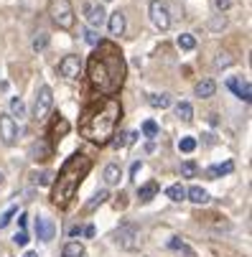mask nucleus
Returning a JSON list of instances; mask_svg holds the SVG:
<instances>
[{
  "label": "nucleus",
  "mask_w": 252,
  "mask_h": 257,
  "mask_svg": "<svg viewBox=\"0 0 252 257\" xmlns=\"http://www.w3.org/2000/svg\"><path fill=\"white\" fill-rule=\"evenodd\" d=\"M87 77H89V84L102 94L120 92L128 77V64H125L122 51L110 41H99L94 46V54L87 61Z\"/></svg>",
  "instance_id": "obj_1"
},
{
  "label": "nucleus",
  "mask_w": 252,
  "mask_h": 257,
  "mask_svg": "<svg viewBox=\"0 0 252 257\" xmlns=\"http://www.w3.org/2000/svg\"><path fill=\"white\" fill-rule=\"evenodd\" d=\"M120 117H122V104L115 97H107V99L92 104L84 112V117L79 122V133L89 143L107 145L110 138L115 135V127H117Z\"/></svg>",
  "instance_id": "obj_2"
},
{
  "label": "nucleus",
  "mask_w": 252,
  "mask_h": 257,
  "mask_svg": "<svg viewBox=\"0 0 252 257\" xmlns=\"http://www.w3.org/2000/svg\"><path fill=\"white\" fill-rule=\"evenodd\" d=\"M92 168V158H87L84 153H74V156H69L66 163L61 166L59 176H54V183H51V201L56 206H69L71 199L77 196L79 186H82V181L87 178Z\"/></svg>",
  "instance_id": "obj_3"
},
{
  "label": "nucleus",
  "mask_w": 252,
  "mask_h": 257,
  "mask_svg": "<svg viewBox=\"0 0 252 257\" xmlns=\"http://www.w3.org/2000/svg\"><path fill=\"white\" fill-rule=\"evenodd\" d=\"M49 16L61 31L74 28V8H71L69 0H51L49 3Z\"/></svg>",
  "instance_id": "obj_4"
},
{
  "label": "nucleus",
  "mask_w": 252,
  "mask_h": 257,
  "mask_svg": "<svg viewBox=\"0 0 252 257\" xmlns=\"http://www.w3.org/2000/svg\"><path fill=\"white\" fill-rule=\"evenodd\" d=\"M115 242H117L122 249L133 252V249L140 247V229H138L135 224H122V227L115 232Z\"/></svg>",
  "instance_id": "obj_5"
},
{
  "label": "nucleus",
  "mask_w": 252,
  "mask_h": 257,
  "mask_svg": "<svg viewBox=\"0 0 252 257\" xmlns=\"http://www.w3.org/2000/svg\"><path fill=\"white\" fill-rule=\"evenodd\" d=\"M51 102H54L51 87H49V84L39 87V92H36V102H33V117H36V120H44V117L51 112Z\"/></svg>",
  "instance_id": "obj_6"
},
{
  "label": "nucleus",
  "mask_w": 252,
  "mask_h": 257,
  "mask_svg": "<svg viewBox=\"0 0 252 257\" xmlns=\"http://www.w3.org/2000/svg\"><path fill=\"white\" fill-rule=\"evenodd\" d=\"M59 74L64 79H79V74H82V59L77 54H66L59 61Z\"/></svg>",
  "instance_id": "obj_7"
},
{
  "label": "nucleus",
  "mask_w": 252,
  "mask_h": 257,
  "mask_svg": "<svg viewBox=\"0 0 252 257\" xmlns=\"http://www.w3.org/2000/svg\"><path fill=\"white\" fill-rule=\"evenodd\" d=\"M151 21L158 31H168L171 28V13L166 8V3H161V0H151Z\"/></svg>",
  "instance_id": "obj_8"
},
{
  "label": "nucleus",
  "mask_w": 252,
  "mask_h": 257,
  "mask_svg": "<svg viewBox=\"0 0 252 257\" xmlns=\"http://www.w3.org/2000/svg\"><path fill=\"white\" fill-rule=\"evenodd\" d=\"M84 21L89 23V28H102L107 23V13L102 8V3H84Z\"/></svg>",
  "instance_id": "obj_9"
},
{
  "label": "nucleus",
  "mask_w": 252,
  "mask_h": 257,
  "mask_svg": "<svg viewBox=\"0 0 252 257\" xmlns=\"http://www.w3.org/2000/svg\"><path fill=\"white\" fill-rule=\"evenodd\" d=\"M16 138H18L16 120H13L8 112H3V115H0V140H3L6 145H13V143H16Z\"/></svg>",
  "instance_id": "obj_10"
},
{
  "label": "nucleus",
  "mask_w": 252,
  "mask_h": 257,
  "mask_svg": "<svg viewBox=\"0 0 252 257\" xmlns=\"http://www.w3.org/2000/svg\"><path fill=\"white\" fill-rule=\"evenodd\" d=\"M54 234H56L54 219H49V216H39V219H36V237H39L41 242H51Z\"/></svg>",
  "instance_id": "obj_11"
},
{
  "label": "nucleus",
  "mask_w": 252,
  "mask_h": 257,
  "mask_svg": "<svg viewBox=\"0 0 252 257\" xmlns=\"http://www.w3.org/2000/svg\"><path fill=\"white\" fill-rule=\"evenodd\" d=\"M227 87L242 99V102H249V97H252V87H249V82L247 79H239V77H232V79H227Z\"/></svg>",
  "instance_id": "obj_12"
},
{
  "label": "nucleus",
  "mask_w": 252,
  "mask_h": 257,
  "mask_svg": "<svg viewBox=\"0 0 252 257\" xmlns=\"http://www.w3.org/2000/svg\"><path fill=\"white\" fill-rule=\"evenodd\" d=\"M31 158H33V161H46V158H51V143L44 140V138L33 140V145H31Z\"/></svg>",
  "instance_id": "obj_13"
},
{
  "label": "nucleus",
  "mask_w": 252,
  "mask_h": 257,
  "mask_svg": "<svg viewBox=\"0 0 252 257\" xmlns=\"http://www.w3.org/2000/svg\"><path fill=\"white\" fill-rule=\"evenodd\" d=\"M102 176H104V183H107V186H117L120 178H122V168H120L117 163H107Z\"/></svg>",
  "instance_id": "obj_14"
},
{
  "label": "nucleus",
  "mask_w": 252,
  "mask_h": 257,
  "mask_svg": "<svg viewBox=\"0 0 252 257\" xmlns=\"http://www.w3.org/2000/svg\"><path fill=\"white\" fill-rule=\"evenodd\" d=\"M69 130H71L69 120H66L64 115H56V120H54V125H51V138H54V140H61Z\"/></svg>",
  "instance_id": "obj_15"
},
{
  "label": "nucleus",
  "mask_w": 252,
  "mask_h": 257,
  "mask_svg": "<svg viewBox=\"0 0 252 257\" xmlns=\"http://www.w3.org/2000/svg\"><path fill=\"white\" fill-rule=\"evenodd\" d=\"M107 23H110V33L112 36H122L125 33V16L120 11H115L110 18H107Z\"/></svg>",
  "instance_id": "obj_16"
},
{
  "label": "nucleus",
  "mask_w": 252,
  "mask_h": 257,
  "mask_svg": "<svg viewBox=\"0 0 252 257\" xmlns=\"http://www.w3.org/2000/svg\"><path fill=\"white\" fill-rule=\"evenodd\" d=\"M214 92H217V84H214V79H204V82H199V84L194 87V94L201 97V99L214 97Z\"/></svg>",
  "instance_id": "obj_17"
},
{
  "label": "nucleus",
  "mask_w": 252,
  "mask_h": 257,
  "mask_svg": "<svg viewBox=\"0 0 252 257\" xmlns=\"http://www.w3.org/2000/svg\"><path fill=\"white\" fill-rule=\"evenodd\" d=\"M156 194H158V183H156V181H151V183H146V186H140L138 199H140V204H148Z\"/></svg>",
  "instance_id": "obj_18"
},
{
  "label": "nucleus",
  "mask_w": 252,
  "mask_h": 257,
  "mask_svg": "<svg viewBox=\"0 0 252 257\" xmlns=\"http://www.w3.org/2000/svg\"><path fill=\"white\" fill-rule=\"evenodd\" d=\"M8 115H11L13 120H16V117H18V120H26V117H28L26 104H23V99H21V97H13V99H11V112H8Z\"/></svg>",
  "instance_id": "obj_19"
},
{
  "label": "nucleus",
  "mask_w": 252,
  "mask_h": 257,
  "mask_svg": "<svg viewBox=\"0 0 252 257\" xmlns=\"http://www.w3.org/2000/svg\"><path fill=\"white\" fill-rule=\"evenodd\" d=\"M176 117L181 120V122H191L194 120V107L189 102H178L176 104Z\"/></svg>",
  "instance_id": "obj_20"
},
{
  "label": "nucleus",
  "mask_w": 252,
  "mask_h": 257,
  "mask_svg": "<svg viewBox=\"0 0 252 257\" xmlns=\"http://www.w3.org/2000/svg\"><path fill=\"white\" fill-rule=\"evenodd\" d=\"M232 171H234V163L232 161H224V163H217V166L209 168V178H219V176H227Z\"/></svg>",
  "instance_id": "obj_21"
},
{
  "label": "nucleus",
  "mask_w": 252,
  "mask_h": 257,
  "mask_svg": "<svg viewBox=\"0 0 252 257\" xmlns=\"http://www.w3.org/2000/svg\"><path fill=\"white\" fill-rule=\"evenodd\" d=\"M186 196H189V201H194V204H206V201H209V191L201 189V186H191V189L186 191Z\"/></svg>",
  "instance_id": "obj_22"
},
{
  "label": "nucleus",
  "mask_w": 252,
  "mask_h": 257,
  "mask_svg": "<svg viewBox=\"0 0 252 257\" xmlns=\"http://www.w3.org/2000/svg\"><path fill=\"white\" fill-rule=\"evenodd\" d=\"M61 254L64 257H84V244L82 242H66Z\"/></svg>",
  "instance_id": "obj_23"
},
{
  "label": "nucleus",
  "mask_w": 252,
  "mask_h": 257,
  "mask_svg": "<svg viewBox=\"0 0 252 257\" xmlns=\"http://www.w3.org/2000/svg\"><path fill=\"white\" fill-rule=\"evenodd\" d=\"M171 94H148V104L151 107H156V109H166V107H171Z\"/></svg>",
  "instance_id": "obj_24"
},
{
  "label": "nucleus",
  "mask_w": 252,
  "mask_h": 257,
  "mask_svg": "<svg viewBox=\"0 0 252 257\" xmlns=\"http://www.w3.org/2000/svg\"><path fill=\"white\" fill-rule=\"evenodd\" d=\"M107 199H110V194H107V191H97V194H94V196H92V199L87 201L84 211H87V214H89V211H94V209H97V206H102V204H104Z\"/></svg>",
  "instance_id": "obj_25"
},
{
  "label": "nucleus",
  "mask_w": 252,
  "mask_h": 257,
  "mask_svg": "<svg viewBox=\"0 0 252 257\" xmlns=\"http://www.w3.org/2000/svg\"><path fill=\"white\" fill-rule=\"evenodd\" d=\"M166 196H168L171 201H184V199H186V189L181 186V183H173V186L166 189Z\"/></svg>",
  "instance_id": "obj_26"
},
{
  "label": "nucleus",
  "mask_w": 252,
  "mask_h": 257,
  "mask_svg": "<svg viewBox=\"0 0 252 257\" xmlns=\"http://www.w3.org/2000/svg\"><path fill=\"white\" fill-rule=\"evenodd\" d=\"M46 46H49V33H46V31L36 33V36H33V41H31V49H33L36 54H39V51H44Z\"/></svg>",
  "instance_id": "obj_27"
},
{
  "label": "nucleus",
  "mask_w": 252,
  "mask_h": 257,
  "mask_svg": "<svg viewBox=\"0 0 252 257\" xmlns=\"http://www.w3.org/2000/svg\"><path fill=\"white\" fill-rule=\"evenodd\" d=\"M176 44H178V49H181V51H191V49H196V39H194L191 33H181Z\"/></svg>",
  "instance_id": "obj_28"
},
{
  "label": "nucleus",
  "mask_w": 252,
  "mask_h": 257,
  "mask_svg": "<svg viewBox=\"0 0 252 257\" xmlns=\"http://www.w3.org/2000/svg\"><path fill=\"white\" fill-rule=\"evenodd\" d=\"M33 183H36V186H51V183H54V173L51 171L33 173Z\"/></svg>",
  "instance_id": "obj_29"
},
{
  "label": "nucleus",
  "mask_w": 252,
  "mask_h": 257,
  "mask_svg": "<svg viewBox=\"0 0 252 257\" xmlns=\"http://www.w3.org/2000/svg\"><path fill=\"white\" fill-rule=\"evenodd\" d=\"M232 64H234V56L229 51H222V54H217V59H214V66H217V69H227Z\"/></svg>",
  "instance_id": "obj_30"
},
{
  "label": "nucleus",
  "mask_w": 252,
  "mask_h": 257,
  "mask_svg": "<svg viewBox=\"0 0 252 257\" xmlns=\"http://www.w3.org/2000/svg\"><path fill=\"white\" fill-rule=\"evenodd\" d=\"M178 151H181V153H194L196 151V138H191V135L181 138V140H178Z\"/></svg>",
  "instance_id": "obj_31"
},
{
  "label": "nucleus",
  "mask_w": 252,
  "mask_h": 257,
  "mask_svg": "<svg viewBox=\"0 0 252 257\" xmlns=\"http://www.w3.org/2000/svg\"><path fill=\"white\" fill-rule=\"evenodd\" d=\"M196 173H199V166H196L194 161H184V163H181V176H184V178H194Z\"/></svg>",
  "instance_id": "obj_32"
},
{
  "label": "nucleus",
  "mask_w": 252,
  "mask_h": 257,
  "mask_svg": "<svg viewBox=\"0 0 252 257\" xmlns=\"http://www.w3.org/2000/svg\"><path fill=\"white\" fill-rule=\"evenodd\" d=\"M115 140H110L112 143V148H125V145H130V133H120V135H112Z\"/></svg>",
  "instance_id": "obj_33"
},
{
  "label": "nucleus",
  "mask_w": 252,
  "mask_h": 257,
  "mask_svg": "<svg viewBox=\"0 0 252 257\" xmlns=\"http://www.w3.org/2000/svg\"><path fill=\"white\" fill-rule=\"evenodd\" d=\"M143 135H146V138H156V135H158L156 120H146V122H143Z\"/></svg>",
  "instance_id": "obj_34"
},
{
  "label": "nucleus",
  "mask_w": 252,
  "mask_h": 257,
  "mask_svg": "<svg viewBox=\"0 0 252 257\" xmlns=\"http://www.w3.org/2000/svg\"><path fill=\"white\" fill-rule=\"evenodd\" d=\"M16 214H18V209H16V206H11V209L3 214V216H0V229H6V227L11 224V219H13Z\"/></svg>",
  "instance_id": "obj_35"
},
{
  "label": "nucleus",
  "mask_w": 252,
  "mask_h": 257,
  "mask_svg": "<svg viewBox=\"0 0 252 257\" xmlns=\"http://www.w3.org/2000/svg\"><path fill=\"white\" fill-rule=\"evenodd\" d=\"M84 41H87L89 46H97V44H99V36H97V31L87 28V31H84Z\"/></svg>",
  "instance_id": "obj_36"
},
{
  "label": "nucleus",
  "mask_w": 252,
  "mask_h": 257,
  "mask_svg": "<svg viewBox=\"0 0 252 257\" xmlns=\"http://www.w3.org/2000/svg\"><path fill=\"white\" fill-rule=\"evenodd\" d=\"M13 242H16L18 247H26V244H28V234H26V229H23V232H16Z\"/></svg>",
  "instance_id": "obj_37"
},
{
  "label": "nucleus",
  "mask_w": 252,
  "mask_h": 257,
  "mask_svg": "<svg viewBox=\"0 0 252 257\" xmlns=\"http://www.w3.org/2000/svg\"><path fill=\"white\" fill-rule=\"evenodd\" d=\"M214 8H217V11H227V8H232V0H214Z\"/></svg>",
  "instance_id": "obj_38"
},
{
  "label": "nucleus",
  "mask_w": 252,
  "mask_h": 257,
  "mask_svg": "<svg viewBox=\"0 0 252 257\" xmlns=\"http://www.w3.org/2000/svg\"><path fill=\"white\" fill-rule=\"evenodd\" d=\"M181 244H184L181 237H171V239H168V247H171V249H181Z\"/></svg>",
  "instance_id": "obj_39"
},
{
  "label": "nucleus",
  "mask_w": 252,
  "mask_h": 257,
  "mask_svg": "<svg viewBox=\"0 0 252 257\" xmlns=\"http://www.w3.org/2000/svg\"><path fill=\"white\" fill-rule=\"evenodd\" d=\"M178 252H181V254H184V257H196V254H194V249H191V247H189V244H186V242H184V244H181V249H178Z\"/></svg>",
  "instance_id": "obj_40"
},
{
  "label": "nucleus",
  "mask_w": 252,
  "mask_h": 257,
  "mask_svg": "<svg viewBox=\"0 0 252 257\" xmlns=\"http://www.w3.org/2000/svg\"><path fill=\"white\" fill-rule=\"evenodd\" d=\"M140 168H143V161H135V163H133V168H130V176L135 178V176L140 173Z\"/></svg>",
  "instance_id": "obj_41"
},
{
  "label": "nucleus",
  "mask_w": 252,
  "mask_h": 257,
  "mask_svg": "<svg viewBox=\"0 0 252 257\" xmlns=\"http://www.w3.org/2000/svg\"><path fill=\"white\" fill-rule=\"evenodd\" d=\"M82 232H84V229H82V227L77 224V227H71V229H69V237H79Z\"/></svg>",
  "instance_id": "obj_42"
},
{
  "label": "nucleus",
  "mask_w": 252,
  "mask_h": 257,
  "mask_svg": "<svg viewBox=\"0 0 252 257\" xmlns=\"http://www.w3.org/2000/svg\"><path fill=\"white\" fill-rule=\"evenodd\" d=\"M82 234H84V237H94V234H97V229L89 224V227H84V232H82Z\"/></svg>",
  "instance_id": "obj_43"
},
{
  "label": "nucleus",
  "mask_w": 252,
  "mask_h": 257,
  "mask_svg": "<svg viewBox=\"0 0 252 257\" xmlns=\"http://www.w3.org/2000/svg\"><path fill=\"white\" fill-rule=\"evenodd\" d=\"M26 219H28L26 214H18V227H21V232H23V227H26Z\"/></svg>",
  "instance_id": "obj_44"
},
{
  "label": "nucleus",
  "mask_w": 252,
  "mask_h": 257,
  "mask_svg": "<svg viewBox=\"0 0 252 257\" xmlns=\"http://www.w3.org/2000/svg\"><path fill=\"white\" fill-rule=\"evenodd\" d=\"M23 257H39V254H36V252H26Z\"/></svg>",
  "instance_id": "obj_45"
},
{
  "label": "nucleus",
  "mask_w": 252,
  "mask_h": 257,
  "mask_svg": "<svg viewBox=\"0 0 252 257\" xmlns=\"http://www.w3.org/2000/svg\"><path fill=\"white\" fill-rule=\"evenodd\" d=\"M0 186H3V171H0Z\"/></svg>",
  "instance_id": "obj_46"
},
{
  "label": "nucleus",
  "mask_w": 252,
  "mask_h": 257,
  "mask_svg": "<svg viewBox=\"0 0 252 257\" xmlns=\"http://www.w3.org/2000/svg\"><path fill=\"white\" fill-rule=\"evenodd\" d=\"M104 3H110V0H104Z\"/></svg>",
  "instance_id": "obj_47"
}]
</instances>
